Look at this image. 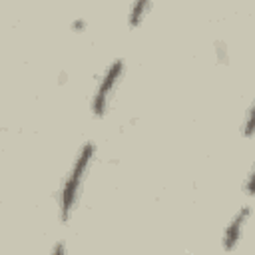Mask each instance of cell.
Instances as JSON below:
<instances>
[{"instance_id": "cell-1", "label": "cell", "mask_w": 255, "mask_h": 255, "mask_svg": "<svg viewBox=\"0 0 255 255\" xmlns=\"http://www.w3.org/2000/svg\"><path fill=\"white\" fill-rule=\"evenodd\" d=\"M94 157H96V143L94 141H86L78 149L68 173L64 175V179L60 183V189H58L60 221H68L74 215V211L78 207V201L82 197L84 185L88 181V173H90V167L94 163Z\"/></svg>"}, {"instance_id": "cell-2", "label": "cell", "mask_w": 255, "mask_h": 255, "mask_svg": "<svg viewBox=\"0 0 255 255\" xmlns=\"http://www.w3.org/2000/svg\"><path fill=\"white\" fill-rule=\"evenodd\" d=\"M124 72H126V64L122 58H116L114 62H110V66L102 72V76L94 88L92 102H90V110H92L94 118H104L110 112L112 100L116 98V92L124 78Z\"/></svg>"}, {"instance_id": "cell-3", "label": "cell", "mask_w": 255, "mask_h": 255, "mask_svg": "<svg viewBox=\"0 0 255 255\" xmlns=\"http://www.w3.org/2000/svg\"><path fill=\"white\" fill-rule=\"evenodd\" d=\"M249 217H251V205H241L239 211L231 217V221H229L227 227H225L223 241H221V245H223L225 251H233V249L237 247V243H239L241 237H243V231H245V227H247Z\"/></svg>"}, {"instance_id": "cell-4", "label": "cell", "mask_w": 255, "mask_h": 255, "mask_svg": "<svg viewBox=\"0 0 255 255\" xmlns=\"http://www.w3.org/2000/svg\"><path fill=\"white\" fill-rule=\"evenodd\" d=\"M155 0H133L131 2V8H129V14H128V24L129 28H137L143 18L147 16V12L151 10Z\"/></svg>"}, {"instance_id": "cell-5", "label": "cell", "mask_w": 255, "mask_h": 255, "mask_svg": "<svg viewBox=\"0 0 255 255\" xmlns=\"http://www.w3.org/2000/svg\"><path fill=\"white\" fill-rule=\"evenodd\" d=\"M251 116H253V112H251V108H249L247 114H245V122H243V133H245L247 139H251V135H253V129H251Z\"/></svg>"}]
</instances>
